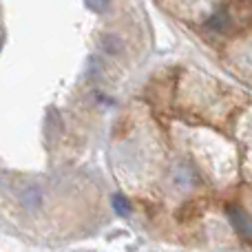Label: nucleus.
<instances>
[{
    "instance_id": "7ed1b4c3",
    "label": "nucleus",
    "mask_w": 252,
    "mask_h": 252,
    "mask_svg": "<svg viewBox=\"0 0 252 252\" xmlns=\"http://www.w3.org/2000/svg\"><path fill=\"white\" fill-rule=\"evenodd\" d=\"M228 213H230V217H232V223H235V226L241 230V235H244L246 239H248V237H250V223H248V217H246V215L241 213L239 208H230Z\"/></svg>"
},
{
    "instance_id": "0eeeda50",
    "label": "nucleus",
    "mask_w": 252,
    "mask_h": 252,
    "mask_svg": "<svg viewBox=\"0 0 252 252\" xmlns=\"http://www.w3.org/2000/svg\"><path fill=\"white\" fill-rule=\"evenodd\" d=\"M104 47L109 49V53H113V49H118L115 53H120V49H122V42H120L118 35H106V38H104Z\"/></svg>"
},
{
    "instance_id": "20e7f679",
    "label": "nucleus",
    "mask_w": 252,
    "mask_h": 252,
    "mask_svg": "<svg viewBox=\"0 0 252 252\" xmlns=\"http://www.w3.org/2000/svg\"><path fill=\"white\" fill-rule=\"evenodd\" d=\"M111 204H113V210H115V213L122 215V217H126V215L130 213V201L126 199L124 195H113Z\"/></svg>"
},
{
    "instance_id": "423d86ee",
    "label": "nucleus",
    "mask_w": 252,
    "mask_h": 252,
    "mask_svg": "<svg viewBox=\"0 0 252 252\" xmlns=\"http://www.w3.org/2000/svg\"><path fill=\"white\" fill-rule=\"evenodd\" d=\"M195 201H188V204L186 206H182V208H179V213H177V219H182V221H184V219H190V217H195Z\"/></svg>"
},
{
    "instance_id": "39448f33",
    "label": "nucleus",
    "mask_w": 252,
    "mask_h": 252,
    "mask_svg": "<svg viewBox=\"0 0 252 252\" xmlns=\"http://www.w3.org/2000/svg\"><path fill=\"white\" fill-rule=\"evenodd\" d=\"M175 179H177V186L179 188H188V186H190V182L195 179V175H190L188 170H184V166H179V168L175 170Z\"/></svg>"
},
{
    "instance_id": "f03ea898",
    "label": "nucleus",
    "mask_w": 252,
    "mask_h": 252,
    "mask_svg": "<svg viewBox=\"0 0 252 252\" xmlns=\"http://www.w3.org/2000/svg\"><path fill=\"white\" fill-rule=\"evenodd\" d=\"M228 25H230V16H228L226 11L213 13V16L208 18V22H206V27H208L210 31H215V33H221V31H226Z\"/></svg>"
},
{
    "instance_id": "6e6552de",
    "label": "nucleus",
    "mask_w": 252,
    "mask_h": 252,
    "mask_svg": "<svg viewBox=\"0 0 252 252\" xmlns=\"http://www.w3.org/2000/svg\"><path fill=\"white\" fill-rule=\"evenodd\" d=\"M0 49H2V38H0Z\"/></svg>"
},
{
    "instance_id": "f257e3e1",
    "label": "nucleus",
    "mask_w": 252,
    "mask_h": 252,
    "mask_svg": "<svg viewBox=\"0 0 252 252\" xmlns=\"http://www.w3.org/2000/svg\"><path fill=\"white\" fill-rule=\"evenodd\" d=\"M20 201L25 204V208L35 210L40 206V201H42V192H40V188L33 186V184H31V186H25L20 192Z\"/></svg>"
}]
</instances>
